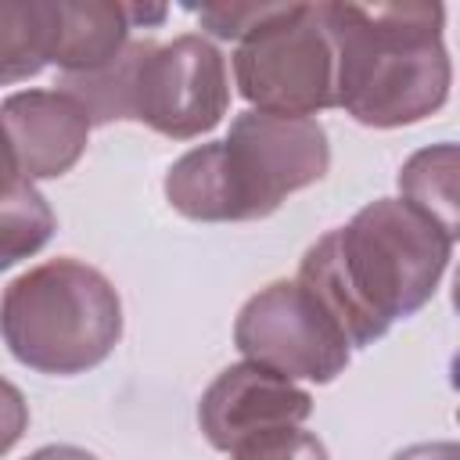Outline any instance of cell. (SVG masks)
I'll return each mask as SVG.
<instances>
[{
    "label": "cell",
    "mask_w": 460,
    "mask_h": 460,
    "mask_svg": "<svg viewBox=\"0 0 460 460\" xmlns=\"http://www.w3.org/2000/svg\"><path fill=\"white\" fill-rule=\"evenodd\" d=\"M187 11L201 22L205 32H212L216 40H244L270 11L273 4H187Z\"/></svg>",
    "instance_id": "cell-15"
},
{
    "label": "cell",
    "mask_w": 460,
    "mask_h": 460,
    "mask_svg": "<svg viewBox=\"0 0 460 460\" xmlns=\"http://www.w3.org/2000/svg\"><path fill=\"white\" fill-rule=\"evenodd\" d=\"M58 230L54 208L47 198L22 176H0V273L14 262L36 255Z\"/></svg>",
    "instance_id": "cell-12"
},
{
    "label": "cell",
    "mask_w": 460,
    "mask_h": 460,
    "mask_svg": "<svg viewBox=\"0 0 460 460\" xmlns=\"http://www.w3.org/2000/svg\"><path fill=\"white\" fill-rule=\"evenodd\" d=\"M226 456L230 460H331L327 446L313 431H302V428L266 435L259 442H248V446L226 453Z\"/></svg>",
    "instance_id": "cell-14"
},
{
    "label": "cell",
    "mask_w": 460,
    "mask_h": 460,
    "mask_svg": "<svg viewBox=\"0 0 460 460\" xmlns=\"http://www.w3.org/2000/svg\"><path fill=\"white\" fill-rule=\"evenodd\" d=\"M460 155L456 144H431L424 151H413L406 158V165L399 169V190L402 201L413 205L417 212H424L431 223H438L453 241L460 234Z\"/></svg>",
    "instance_id": "cell-11"
},
{
    "label": "cell",
    "mask_w": 460,
    "mask_h": 460,
    "mask_svg": "<svg viewBox=\"0 0 460 460\" xmlns=\"http://www.w3.org/2000/svg\"><path fill=\"white\" fill-rule=\"evenodd\" d=\"M47 36L50 0H0V86L43 72Z\"/></svg>",
    "instance_id": "cell-13"
},
{
    "label": "cell",
    "mask_w": 460,
    "mask_h": 460,
    "mask_svg": "<svg viewBox=\"0 0 460 460\" xmlns=\"http://www.w3.org/2000/svg\"><path fill=\"white\" fill-rule=\"evenodd\" d=\"M0 338L36 374H86L122 338L119 291L101 270L79 259H47L4 288Z\"/></svg>",
    "instance_id": "cell-5"
},
{
    "label": "cell",
    "mask_w": 460,
    "mask_h": 460,
    "mask_svg": "<svg viewBox=\"0 0 460 460\" xmlns=\"http://www.w3.org/2000/svg\"><path fill=\"white\" fill-rule=\"evenodd\" d=\"M165 14L169 7L162 4L50 0L47 65H58L61 75L97 72L133 40V29H155Z\"/></svg>",
    "instance_id": "cell-10"
},
{
    "label": "cell",
    "mask_w": 460,
    "mask_h": 460,
    "mask_svg": "<svg viewBox=\"0 0 460 460\" xmlns=\"http://www.w3.org/2000/svg\"><path fill=\"white\" fill-rule=\"evenodd\" d=\"M392 460H460V446L456 442H417L399 449Z\"/></svg>",
    "instance_id": "cell-17"
},
{
    "label": "cell",
    "mask_w": 460,
    "mask_h": 460,
    "mask_svg": "<svg viewBox=\"0 0 460 460\" xmlns=\"http://www.w3.org/2000/svg\"><path fill=\"white\" fill-rule=\"evenodd\" d=\"M25 460H97L90 449H79V446H43L36 453H29Z\"/></svg>",
    "instance_id": "cell-18"
},
{
    "label": "cell",
    "mask_w": 460,
    "mask_h": 460,
    "mask_svg": "<svg viewBox=\"0 0 460 460\" xmlns=\"http://www.w3.org/2000/svg\"><path fill=\"white\" fill-rule=\"evenodd\" d=\"M25 428H29V402L18 385L0 377V456L18 446Z\"/></svg>",
    "instance_id": "cell-16"
},
{
    "label": "cell",
    "mask_w": 460,
    "mask_h": 460,
    "mask_svg": "<svg viewBox=\"0 0 460 460\" xmlns=\"http://www.w3.org/2000/svg\"><path fill=\"white\" fill-rule=\"evenodd\" d=\"M234 83L255 111L313 119L334 108L327 4H273L234 50Z\"/></svg>",
    "instance_id": "cell-6"
},
{
    "label": "cell",
    "mask_w": 460,
    "mask_h": 460,
    "mask_svg": "<svg viewBox=\"0 0 460 460\" xmlns=\"http://www.w3.org/2000/svg\"><path fill=\"white\" fill-rule=\"evenodd\" d=\"M309 413L313 395L305 388L248 359L219 370L198 402V424L208 446L219 453H234L266 435L302 428Z\"/></svg>",
    "instance_id": "cell-8"
},
{
    "label": "cell",
    "mask_w": 460,
    "mask_h": 460,
    "mask_svg": "<svg viewBox=\"0 0 460 460\" xmlns=\"http://www.w3.org/2000/svg\"><path fill=\"white\" fill-rule=\"evenodd\" d=\"M331 169L327 129L316 119L241 111L230 133L180 155L165 172L169 205L198 223L266 219L280 201Z\"/></svg>",
    "instance_id": "cell-3"
},
{
    "label": "cell",
    "mask_w": 460,
    "mask_h": 460,
    "mask_svg": "<svg viewBox=\"0 0 460 460\" xmlns=\"http://www.w3.org/2000/svg\"><path fill=\"white\" fill-rule=\"evenodd\" d=\"M234 345L248 363L316 385H331L352 356L341 327L298 280H273L255 291L234 320Z\"/></svg>",
    "instance_id": "cell-7"
},
{
    "label": "cell",
    "mask_w": 460,
    "mask_h": 460,
    "mask_svg": "<svg viewBox=\"0 0 460 460\" xmlns=\"http://www.w3.org/2000/svg\"><path fill=\"white\" fill-rule=\"evenodd\" d=\"M453 244L402 198H377L305 248L298 284L331 313L349 349H363L431 302Z\"/></svg>",
    "instance_id": "cell-1"
},
{
    "label": "cell",
    "mask_w": 460,
    "mask_h": 460,
    "mask_svg": "<svg viewBox=\"0 0 460 460\" xmlns=\"http://www.w3.org/2000/svg\"><path fill=\"white\" fill-rule=\"evenodd\" d=\"M4 169H18V165H14L11 147H7V137H4V129H0V172H4Z\"/></svg>",
    "instance_id": "cell-19"
},
{
    "label": "cell",
    "mask_w": 460,
    "mask_h": 460,
    "mask_svg": "<svg viewBox=\"0 0 460 460\" xmlns=\"http://www.w3.org/2000/svg\"><path fill=\"white\" fill-rule=\"evenodd\" d=\"M0 129L18 172L36 183L65 176L83 158L90 115L65 90H22L0 104Z\"/></svg>",
    "instance_id": "cell-9"
},
{
    "label": "cell",
    "mask_w": 460,
    "mask_h": 460,
    "mask_svg": "<svg viewBox=\"0 0 460 460\" xmlns=\"http://www.w3.org/2000/svg\"><path fill=\"white\" fill-rule=\"evenodd\" d=\"M58 90L86 108L90 126L133 119L169 140L216 129L230 108L226 58L198 32L169 43L129 40L104 68L61 75Z\"/></svg>",
    "instance_id": "cell-4"
},
{
    "label": "cell",
    "mask_w": 460,
    "mask_h": 460,
    "mask_svg": "<svg viewBox=\"0 0 460 460\" xmlns=\"http://www.w3.org/2000/svg\"><path fill=\"white\" fill-rule=\"evenodd\" d=\"M334 108L359 126L399 129L449 101L453 65L442 4H327Z\"/></svg>",
    "instance_id": "cell-2"
}]
</instances>
